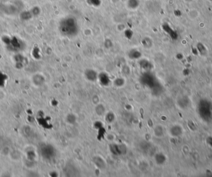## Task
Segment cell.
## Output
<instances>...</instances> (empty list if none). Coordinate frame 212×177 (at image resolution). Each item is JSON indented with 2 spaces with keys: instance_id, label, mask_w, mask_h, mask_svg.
<instances>
[{
  "instance_id": "1",
  "label": "cell",
  "mask_w": 212,
  "mask_h": 177,
  "mask_svg": "<svg viewBox=\"0 0 212 177\" xmlns=\"http://www.w3.org/2000/svg\"><path fill=\"white\" fill-rule=\"evenodd\" d=\"M140 82H141L142 84L144 85L147 87H152L153 84H154V81L152 76H151L150 74H148V73L144 74L140 79Z\"/></svg>"
},
{
  "instance_id": "2",
  "label": "cell",
  "mask_w": 212,
  "mask_h": 177,
  "mask_svg": "<svg viewBox=\"0 0 212 177\" xmlns=\"http://www.w3.org/2000/svg\"><path fill=\"white\" fill-rule=\"evenodd\" d=\"M86 79L90 81H95L97 78V74L96 71L92 70H87L85 73Z\"/></svg>"
},
{
  "instance_id": "3",
  "label": "cell",
  "mask_w": 212,
  "mask_h": 177,
  "mask_svg": "<svg viewBox=\"0 0 212 177\" xmlns=\"http://www.w3.org/2000/svg\"><path fill=\"white\" fill-rule=\"evenodd\" d=\"M114 149L115 151V153L117 155L124 154L126 153L127 151V148L123 144H119L114 146Z\"/></svg>"
},
{
  "instance_id": "4",
  "label": "cell",
  "mask_w": 212,
  "mask_h": 177,
  "mask_svg": "<svg viewBox=\"0 0 212 177\" xmlns=\"http://www.w3.org/2000/svg\"><path fill=\"white\" fill-rule=\"evenodd\" d=\"M94 162L97 165V167H99V169H104L106 167V163L103 160V159H101L99 157H96L94 159Z\"/></svg>"
},
{
  "instance_id": "5",
  "label": "cell",
  "mask_w": 212,
  "mask_h": 177,
  "mask_svg": "<svg viewBox=\"0 0 212 177\" xmlns=\"http://www.w3.org/2000/svg\"><path fill=\"white\" fill-rule=\"evenodd\" d=\"M66 121L70 124L73 125L76 121V116L73 113H70L66 117Z\"/></svg>"
},
{
  "instance_id": "6",
  "label": "cell",
  "mask_w": 212,
  "mask_h": 177,
  "mask_svg": "<svg viewBox=\"0 0 212 177\" xmlns=\"http://www.w3.org/2000/svg\"><path fill=\"white\" fill-rule=\"evenodd\" d=\"M99 79H100V83L103 84L104 85H107L109 84V77H107V76L106 74H103L102 75H100Z\"/></svg>"
},
{
  "instance_id": "7",
  "label": "cell",
  "mask_w": 212,
  "mask_h": 177,
  "mask_svg": "<svg viewBox=\"0 0 212 177\" xmlns=\"http://www.w3.org/2000/svg\"><path fill=\"white\" fill-rule=\"evenodd\" d=\"M105 112V107L103 105H98L96 107V113L100 116Z\"/></svg>"
},
{
  "instance_id": "8",
  "label": "cell",
  "mask_w": 212,
  "mask_h": 177,
  "mask_svg": "<svg viewBox=\"0 0 212 177\" xmlns=\"http://www.w3.org/2000/svg\"><path fill=\"white\" fill-rule=\"evenodd\" d=\"M155 160L156 162H157V163L161 164L164 162L165 159H164V156L163 154H158L155 156Z\"/></svg>"
},
{
  "instance_id": "9",
  "label": "cell",
  "mask_w": 212,
  "mask_h": 177,
  "mask_svg": "<svg viewBox=\"0 0 212 177\" xmlns=\"http://www.w3.org/2000/svg\"><path fill=\"white\" fill-rule=\"evenodd\" d=\"M106 119L107 120V121L109 123L112 122L114 121V119H115V116L112 113H109L106 116Z\"/></svg>"
},
{
  "instance_id": "10",
  "label": "cell",
  "mask_w": 212,
  "mask_h": 177,
  "mask_svg": "<svg viewBox=\"0 0 212 177\" xmlns=\"http://www.w3.org/2000/svg\"><path fill=\"white\" fill-rule=\"evenodd\" d=\"M161 127H160V126H157L156 128H155V129H154V134H155L156 136H162L163 131L160 132V131L161 129Z\"/></svg>"
},
{
  "instance_id": "11",
  "label": "cell",
  "mask_w": 212,
  "mask_h": 177,
  "mask_svg": "<svg viewBox=\"0 0 212 177\" xmlns=\"http://www.w3.org/2000/svg\"><path fill=\"white\" fill-rule=\"evenodd\" d=\"M114 83L117 86H122L124 84V79L119 78V79H116Z\"/></svg>"
}]
</instances>
